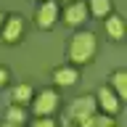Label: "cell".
Segmentation results:
<instances>
[{
    "label": "cell",
    "mask_w": 127,
    "mask_h": 127,
    "mask_svg": "<svg viewBox=\"0 0 127 127\" xmlns=\"http://www.w3.org/2000/svg\"><path fill=\"white\" fill-rule=\"evenodd\" d=\"M98 53V40L93 32L79 29L74 32V37L69 40V61L71 64H90Z\"/></svg>",
    "instance_id": "obj_1"
},
{
    "label": "cell",
    "mask_w": 127,
    "mask_h": 127,
    "mask_svg": "<svg viewBox=\"0 0 127 127\" xmlns=\"http://www.w3.org/2000/svg\"><path fill=\"white\" fill-rule=\"evenodd\" d=\"M29 106H32V114L34 117H53L56 109H58V93H56L53 87H45V90L34 93Z\"/></svg>",
    "instance_id": "obj_2"
},
{
    "label": "cell",
    "mask_w": 127,
    "mask_h": 127,
    "mask_svg": "<svg viewBox=\"0 0 127 127\" xmlns=\"http://www.w3.org/2000/svg\"><path fill=\"white\" fill-rule=\"evenodd\" d=\"M95 106H98V111L106 114V117H117L119 109H122V98H119L109 85H101L98 93H95Z\"/></svg>",
    "instance_id": "obj_3"
},
{
    "label": "cell",
    "mask_w": 127,
    "mask_h": 127,
    "mask_svg": "<svg viewBox=\"0 0 127 127\" xmlns=\"http://www.w3.org/2000/svg\"><path fill=\"white\" fill-rule=\"evenodd\" d=\"M58 13H61V8H58V3L56 0H42L37 5V11H34V21H37L40 29H53L56 21H58Z\"/></svg>",
    "instance_id": "obj_4"
},
{
    "label": "cell",
    "mask_w": 127,
    "mask_h": 127,
    "mask_svg": "<svg viewBox=\"0 0 127 127\" xmlns=\"http://www.w3.org/2000/svg\"><path fill=\"white\" fill-rule=\"evenodd\" d=\"M95 111H98V106H95V95H79V98H74L69 106V117L77 122V125H82L87 117H93Z\"/></svg>",
    "instance_id": "obj_5"
},
{
    "label": "cell",
    "mask_w": 127,
    "mask_h": 127,
    "mask_svg": "<svg viewBox=\"0 0 127 127\" xmlns=\"http://www.w3.org/2000/svg\"><path fill=\"white\" fill-rule=\"evenodd\" d=\"M87 5L85 0H71L64 5V24H69V27H79V24H85L87 19Z\"/></svg>",
    "instance_id": "obj_6"
},
{
    "label": "cell",
    "mask_w": 127,
    "mask_h": 127,
    "mask_svg": "<svg viewBox=\"0 0 127 127\" xmlns=\"http://www.w3.org/2000/svg\"><path fill=\"white\" fill-rule=\"evenodd\" d=\"M24 34V19L21 16H5V21H3V27H0V37H3V42H16V40Z\"/></svg>",
    "instance_id": "obj_7"
},
{
    "label": "cell",
    "mask_w": 127,
    "mask_h": 127,
    "mask_svg": "<svg viewBox=\"0 0 127 127\" xmlns=\"http://www.w3.org/2000/svg\"><path fill=\"white\" fill-rule=\"evenodd\" d=\"M77 79H79V71L71 64H61V66L53 69V82L58 87H71V85H77Z\"/></svg>",
    "instance_id": "obj_8"
},
{
    "label": "cell",
    "mask_w": 127,
    "mask_h": 127,
    "mask_svg": "<svg viewBox=\"0 0 127 127\" xmlns=\"http://www.w3.org/2000/svg\"><path fill=\"white\" fill-rule=\"evenodd\" d=\"M106 34H109L114 42H119V40L125 37V19L119 13H109L106 16Z\"/></svg>",
    "instance_id": "obj_9"
},
{
    "label": "cell",
    "mask_w": 127,
    "mask_h": 127,
    "mask_svg": "<svg viewBox=\"0 0 127 127\" xmlns=\"http://www.w3.org/2000/svg\"><path fill=\"white\" fill-rule=\"evenodd\" d=\"M32 98H34L32 85H16L13 90H11V101H13V106H27V103H32Z\"/></svg>",
    "instance_id": "obj_10"
},
{
    "label": "cell",
    "mask_w": 127,
    "mask_h": 127,
    "mask_svg": "<svg viewBox=\"0 0 127 127\" xmlns=\"http://www.w3.org/2000/svg\"><path fill=\"white\" fill-rule=\"evenodd\" d=\"M109 87L119 95V98H127V71L117 69L114 74H111V79H109Z\"/></svg>",
    "instance_id": "obj_11"
},
{
    "label": "cell",
    "mask_w": 127,
    "mask_h": 127,
    "mask_svg": "<svg viewBox=\"0 0 127 127\" xmlns=\"http://www.w3.org/2000/svg\"><path fill=\"white\" fill-rule=\"evenodd\" d=\"M87 13L98 16V19H106L109 13H114V8H111V0H87Z\"/></svg>",
    "instance_id": "obj_12"
},
{
    "label": "cell",
    "mask_w": 127,
    "mask_h": 127,
    "mask_svg": "<svg viewBox=\"0 0 127 127\" xmlns=\"http://www.w3.org/2000/svg\"><path fill=\"white\" fill-rule=\"evenodd\" d=\"M79 127H114V117H106L101 111H95L93 117H87Z\"/></svg>",
    "instance_id": "obj_13"
},
{
    "label": "cell",
    "mask_w": 127,
    "mask_h": 127,
    "mask_svg": "<svg viewBox=\"0 0 127 127\" xmlns=\"http://www.w3.org/2000/svg\"><path fill=\"white\" fill-rule=\"evenodd\" d=\"M5 122L8 125H27V111L24 106H11L5 111Z\"/></svg>",
    "instance_id": "obj_14"
},
{
    "label": "cell",
    "mask_w": 127,
    "mask_h": 127,
    "mask_svg": "<svg viewBox=\"0 0 127 127\" xmlns=\"http://www.w3.org/2000/svg\"><path fill=\"white\" fill-rule=\"evenodd\" d=\"M29 127H56V122H53V117H34V122Z\"/></svg>",
    "instance_id": "obj_15"
},
{
    "label": "cell",
    "mask_w": 127,
    "mask_h": 127,
    "mask_svg": "<svg viewBox=\"0 0 127 127\" xmlns=\"http://www.w3.org/2000/svg\"><path fill=\"white\" fill-rule=\"evenodd\" d=\"M8 79H11L8 69H3V66H0V87H3V85H8Z\"/></svg>",
    "instance_id": "obj_16"
},
{
    "label": "cell",
    "mask_w": 127,
    "mask_h": 127,
    "mask_svg": "<svg viewBox=\"0 0 127 127\" xmlns=\"http://www.w3.org/2000/svg\"><path fill=\"white\" fill-rule=\"evenodd\" d=\"M3 21H5V13H3V11H0V27H3Z\"/></svg>",
    "instance_id": "obj_17"
},
{
    "label": "cell",
    "mask_w": 127,
    "mask_h": 127,
    "mask_svg": "<svg viewBox=\"0 0 127 127\" xmlns=\"http://www.w3.org/2000/svg\"><path fill=\"white\" fill-rule=\"evenodd\" d=\"M3 127H24V125H8V122H5V125H3Z\"/></svg>",
    "instance_id": "obj_18"
},
{
    "label": "cell",
    "mask_w": 127,
    "mask_h": 127,
    "mask_svg": "<svg viewBox=\"0 0 127 127\" xmlns=\"http://www.w3.org/2000/svg\"><path fill=\"white\" fill-rule=\"evenodd\" d=\"M40 3H42V0H40Z\"/></svg>",
    "instance_id": "obj_19"
},
{
    "label": "cell",
    "mask_w": 127,
    "mask_h": 127,
    "mask_svg": "<svg viewBox=\"0 0 127 127\" xmlns=\"http://www.w3.org/2000/svg\"><path fill=\"white\" fill-rule=\"evenodd\" d=\"M114 127H117V125H114Z\"/></svg>",
    "instance_id": "obj_20"
},
{
    "label": "cell",
    "mask_w": 127,
    "mask_h": 127,
    "mask_svg": "<svg viewBox=\"0 0 127 127\" xmlns=\"http://www.w3.org/2000/svg\"><path fill=\"white\" fill-rule=\"evenodd\" d=\"M69 3H71V0H69Z\"/></svg>",
    "instance_id": "obj_21"
}]
</instances>
